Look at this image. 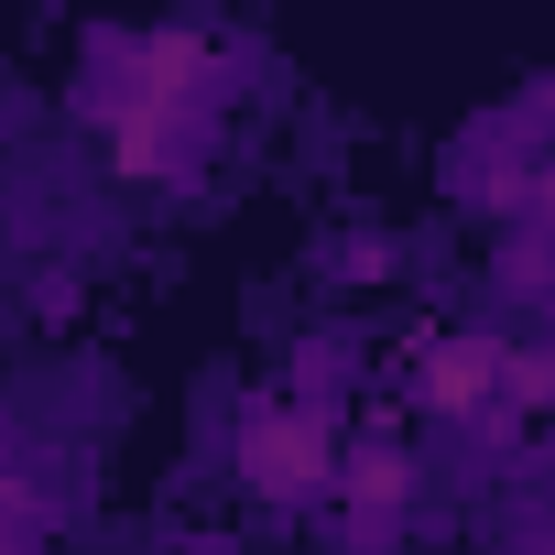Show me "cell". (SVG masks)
I'll list each match as a JSON object with an SVG mask.
<instances>
[{
  "label": "cell",
  "instance_id": "1",
  "mask_svg": "<svg viewBox=\"0 0 555 555\" xmlns=\"http://www.w3.org/2000/svg\"><path fill=\"white\" fill-rule=\"evenodd\" d=\"M240 479H250L261 501H317V490L338 479V436H327L317 414H261V425L240 436Z\"/></svg>",
  "mask_w": 555,
  "mask_h": 555
},
{
  "label": "cell",
  "instance_id": "2",
  "mask_svg": "<svg viewBox=\"0 0 555 555\" xmlns=\"http://www.w3.org/2000/svg\"><path fill=\"white\" fill-rule=\"evenodd\" d=\"M490 392H501V338H436L425 371H414V403H425L436 425H468Z\"/></svg>",
  "mask_w": 555,
  "mask_h": 555
},
{
  "label": "cell",
  "instance_id": "4",
  "mask_svg": "<svg viewBox=\"0 0 555 555\" xmlns=\"http://www.w3.org/2000/svg\"><path fill=\"white\" fill-rule=\"evenodd\" d=\"M338 490H349V501H360V512H392V501H403V490H414V457H403V447H392V436H360V447H349V457H338Z\"/></svg>",
  "mask_w": 555,
  "mask_h": 555
},
{
  "label": "cell",
  "instance_id": "3",
  "mask_svg": "<svg viewBox=\"0 0 555 555\" xmlns=\"http://www.w3.org/2000/svg\"><path fill=\"white\" fill-rule=\"evenodd\" d=\"M196 153H207V120H196V109H120V175L175 185Z\"/></svg>",
  "mask_w": 555,
  "mask_h": 555
}]
</instances>
